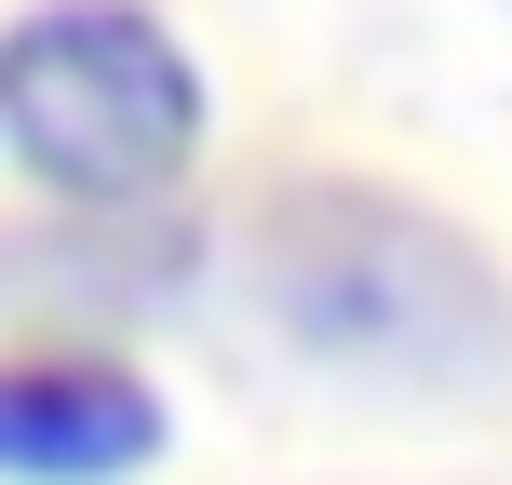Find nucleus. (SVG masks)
Listing matches in <instances>:
<instances>
[{"label":"nucleus","mask_w":512,"mask_h":485,"mask_svg":"<svg viewBox=\"0 0 512 485\" xmlns=\"http://www.w3.org/2000/svg\"><path fill=\"white\" fill-rule=\"evenodd\" d=\"M256 297L310 364H364V378H486L512 351V297L486 243L405 189H351V176L270 203Z\"/></svg>","instance_id":"f257e3e1"},{"label":"nucleus","mask_w":512,"mask_h":485,"mask_svg":"<svg viewBox=\"0 0 512 485\" xmlns=\"http://www.w3.org/2000/svg\"><path fill=\"white\" fill-rule=\"evenodd\" d=\"M203 54L149 0H27L0 27V162L54 203L135 216L203 162Z\"/></svg>","instance_id":"f03ea898"},{"label":"nucleus","mask_w":512,"mask_h":485,"mask_svg":"<svg viewBox=\"0 0 512 485\" xmlns=\"http://www.w3.org/2000/svg\"><path fill=\"white\" fill-rule=\"evenodd\" d=\"M162 459V391L108 351L0 364V485H122Z\"/></svg>","instance_id":"7ed1b4c3"}]
</instances>
